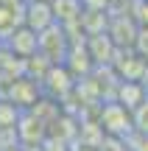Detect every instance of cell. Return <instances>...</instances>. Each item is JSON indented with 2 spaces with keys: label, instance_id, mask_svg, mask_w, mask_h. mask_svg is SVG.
<instances>
[{
  "label": "cell",
  "instance_id": "cell-1",
  "mask_svg": "<svg viewBox=\"0 0 148 151\" xmlns=\"http://www.w3.org/2000/svg\"><path fill=\"white\" fill-rule=\"evenodd\" d=\"M50 25H56L53 6H50V3H36V0H31L28 9H25V28H31L34 34H42V31H48Z\"/></svg>",
  "mask_w": 148,
  "mask_h": 151
},
{
  "label": "cell",
  "instance_id": "cell-2",
  "mask_svg": "<svg viewBox=\"0 0 148 151\" xmlns=\"http://www.w3.org/2000/svg\"><path fill=\"white\" fill-rule=\"evenodd\" d=\"M11 42H9V48L14 50L17 56H22V59H31L34 53L39 50V34H34L31 28H25V25H20L14 34H11Z\"/></svg>",
  "mask_w": 148,
  "mask_h": 151
},
{
  "label": "cell",
  "instance_id": "cell-3",
  "mask_svg": "<svg viewBox=\"0 0 148 151\" xmlns=\"http://www.w3.org/2000/svg\"><path fill=\"white\" fill-rule=\"evenodd\" d=\"M134 48L143 53V59H148V25L137 28V37H134Z\"/></svg>",
  "mask_w": 148,
  "mask_h": 151
},
{
  "label": "cell",
  "instance_id": "cell-4",
  "mask_svg": "<svg viewBox=\"0 0 148 151\" xmlns=\"http://www.w3.org/2000/svg\"><path fill=\"white\" fill-rule=\"evenodd\" d=\"M36 3H50V0H36Z\"/></svg>",
  "mask_w": 148,
  "mask_h": 151
}]
</instances>
